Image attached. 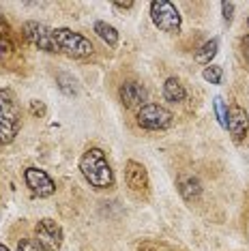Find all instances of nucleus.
<instances>
[{
    "label": "nucleus",
    "instance_id": "f257e3e1",
    "mask_svg": "<svg viewBox=\"0 0 249 251\" xmlns=\"http://www.w3.org/2000/svg\"><path fill=\"white\" fill-rule=\"evenodd\" d=\"M80 172L95 189H110L114 185V172L101 148H88L80 159Z\"/></svg>",
    "mask_w": 249,
    "mask_h": 251
},
{
    "label": "nucleus",
    "instance_id": "f03ea898",
    "mask_svg": "<svg viewBox=\"0 0 249 251\" xmlns=\"http://www.w3.org/2000/svg\"><path fill=\"white\" fill-rule=\"evenodd\" d=\"M22 125L20 107L11 90H0V144H9L15 140Z\"/></svg>",
    "mask_w": 249,
    "mask_h": 251
},
{
    "label": "nucleus",
    "instance_id": "7ed1b4c3",
    "mask_svg": "<svg viewBox=\"0 0 249 251\" xmlns=\"http://www.w3.org/2000/svg\"><path fill=\"white\" fill-rule=\"evenodd\" d=\"M56 45L62 54H67L69 58H88L93 56L95 48L86 37H82L80 32H73L69 28H56L54 30Z\"/></svg>",
    "mask_w": 249,
    "mask_h": 251
},
{
    "label": "nucleus",
    "instance_id": "20e7f679",
    "mask_svg": "<svg viewBox=\"0 0 249 251\" xmlns=\"http://www.w3.org/2000/svg\"><path fill=\"white\" fill-rule=\"evenodd\" d=\"M150 20L163 32L180 30V13L170 0H152L150 2Z\"/></svg>",
    "mask_w": 249,
    "mask_h": 251
},
{
    "label": "nucleus",
    "instance_id": "39448f33",
    "mask_svg": "<svg viewBox=\"0 0 249 251\" xmlns=\"http://www.w3.org/2000/svg\"><path fill=\"white\" fill-rule=\"evenodd\" d=\"M135 121L146 131H163L172 125V112L159 103H144L138 110Z\"/></svg>",
    "mask_w": 249,
    "mask_h": 251
},
{
    "label": "nucleus",
    "instance_id": "423d86ee",
    "mask_svg": "<svg viewBox=\"0 0 249 251\" xmlns=\"http://www.w3.org/2000/svg\"><path fill=\"white\" fill-rule=\"evenodd\" d=\"M22 35L28 43H32L35 48L43 50V52H60L58 45H56V39H54V30L48 28L45 24H39V22H26L22 26Z\"/></svg>",
    "mask_w": 249,
    "mask_h": 251
},
{
    "label": "nucleus",
    "instance_id": "0eeeda50",
    "mask_svg": "<svg viewBox=\"0 0 249 251\" xmlns=\"http://www.w3.org/2000/svg\"><path fill=\"white\" fill-rule=\"evenodd\" d=\"M35 241L43 251H58L62 247V227L54 219H41L35 226Z\"/></svg>",
    "mask_w": 249,
    "mask_h": 251
},
{
    "label": "nucleus",
    "instance_id": "6e6552de",
    "mask_svg": "<svg viewBox=\"0 0 249 251\" xmlns=\"http://www.w3.org/2000/svg\"><path fill=\"white\" fill-rule=\"evenodd\" d=\"M24 180H26L28 189L39 198H50L56 191L54 180L48 176V172H43L39 168H28L24 172Z\"/></svg>",
    "mask_w": 249,
    "mask_h": 251
},
{
    "label": "nucleus",
    "instance_id": "1a4fd4ad",
    "mask_svg": "<svg viewBox=\"0 0 249 251\" xmlns=\"http://www.w3.org/2000/svg\"><path fill=\"white\" fill-rule=\"evenodd\" d=\"M124 180H127L129 191L135 196H146L149 193V174L146 168L138 161H127L124 165Z\"/></svg>",
    "mask_w": 249,
    "mask_h": 251
},
{
    "label": "nucleus",
    "instance_id": "9d476101",
    "mask_svg": "<svg viewBox=\"0 0 249 251\" xmlns=\"http://www.w3.org/2000/svg\"><path fill=\"white\" fill-rule=\"evenodd\" d=\"M225 129L230 131V135H232V140L234 142H241L247 135L249 116H247V112L243 110L241 105H232L228 110V125H225Z\"/></svg>",
    "mask_w": 249,
    "mask_h": 251
},
{
    "label": "nucleus",
    "instance_id": "9b49d317",
    "mask_svg": "<svg viewBox=\"0 0 249 251\" xmlns=\"http://www.w3.org/2000/svg\"><path fill=\"white\" fill-rule=\"evenodd\" d=\"M118 97H121L124 107H142L146 101V90L142 84L138 82H124L121 88H118Z\"/></svg>",
    "mask_w": 249,
    "mask_h": 251
},
{
    "label": "nucleus",
    "instance_id": "f8f14e48",
    "mask_svg": "<svg viewBox=\"0 0 249 251\" xmlns=\"http://www.w3.org/2000/svg\"><path fill=\"white\" fill-rule=\"evenodd\" d=\"M176 187H178V191H180V196H183V200H187V202H198L200 196H202L200 180H198L196 176H191V174L178 176Z\"/></svg>",
    "mask_w": 249,
    "mask_h": 251
},
{
    "label": "nucleus",
    "instance_id": "ddd939ff",
    "mask_svg": "<svg viewBox=\"0 0 249 251\" xmlns=\"http://www.w3.org/2000/svg\"><path fill=\"white\" fill-rule=\"evenodd\" d=\"M163 97H166V101H172V103H180V101H185V88L183 84L178 82L176 77H168L166 84H163Z\"/></svg>",
    "mask_w": 249,
    "mask_h": 251
},
{
    "label": "nucleus",
    "instance_id": "4468645a",
    "mask_svg": "<svg viewBox=\"0 0 249 251\" xmlns=\"http://www.w3.org/2000/svg\"><path fill=\"white\" fill-rule=\"evenodd\" d=\"M217 50H219V41L217 39H211V41H206L196 52V60L200 62V65H211V60L217 56Z\"/></svg>",
    "mask_w": 249,
    "mask_h": 251
},
{
    "label": "nucleus",
    "instance_id": "2eb2a0df",
    "mask_svg": "<svg viewBox=\"0 0 249 251\" xmlns=\"http://www.w3.org/2000/svg\"><path fill=\"white\" fill-rule=\"evenodd\" d=\"M95 32L103 39V41L110 45V48H114V45L118 43V32H116V28L114 26H110V24H105V22H97L95 24Z\"/></svg>",
    "mask_w": 249,
    "mask_h": 251
},
{
    "label": "nucleus",
    "instance_id": "dca6fc26",
    "mask_svg": "<svg viewBox=\"0 0 249 251\" xmlns=\"http://www.w3.org/2000/svg\"><path fill=\"white\" fill-rule=\"evenodd\" d=\"M202 75H204V79H206V82H211V84H222L224 69H222V67H217V65H211V67H206Z\"/></svg>",
    "mask_w": 249,
    "mask_h": 251
},
{
    "label": "nucleus",
    "instance_id": "f3484780",
    "mask_svg": "<svg viewBox=\"0 0 249 251\" xmlns=\"http://www.w3.org/2000/svg\"><path fill=\"white\" fill-rule=\"evenodd\" d=\"M213 105H215V114H217V118H219V125L225 127V125H228V110H225V105H224V99L217 97V99L213 101Z\"/></svg>",
    "mask_w": 249,
    "mask_h": 251
},
{
    "label": "nucleus",
    "instance_id": "a211bd4d",
    "mask_svg": "<svg viewBox=\"0 0 249 251\" xmlns=\"http://www.w3.org/2000/svg\"><path fill=\"white\" fill-rule=\"evenodd\" d=\"M58 84H60V90L65 95H75V88L69 86V84H75V79H73L71 75H67V73H60V75H58Z\"/></svg>",
    "mask_w": 249,
    "mask_h": 251
},
{
    "label": "nucleus",
    "instance_id": "6ab92c4d",
    "mask_svg": "<svg viewBox=\"0 0 249 251\" xmlns=\"http://www.w3.org/2000/svg\"><path fill=\"white\" fill-rule=\"evenodd\" d=\"M18 251H43V249L35 238H22L18 243Z\"/></svg>",
    "mask_w": 249,
    "mask_h": 251
},
{
    "label": "nucleus",
    "instance_id": "aec40b11",
    "mask_svg": "<svg viewBox=\"0 0 249 251\" xmlns=\"http://www.w3.org/2000/svg\"><path fill=\"white\" fill-rule=\"evenodd\" d=\"M222 11H224V22L225 24H230L232 18H234V2H222Z\"/></svg>",
    "mask_w": 249,
    "mask_h": 251
},
{
    "label": "nucleus",
    "instance_id": "412c9836",
    "mask_svg": "<svg viewBox=\"0 0 249 251\" xmlns=\"http://www.w3.org/2000/svg\"><path fill=\"white\" fill-rule=\"evenodd\" d=\"M30 112L35 114V116H37V114H39V116H43V114H45V105L41 103V101H32V103H30Z\"/></svg>",
    "mask_w": 249,
    "mask_h": 251
},
{
    "label": "nucleus",
    "instance_id": "4be33fe9",
    "mask_svg": "<svg viewBox=\"0 0 249 251\" xmlns=\"http://www.w3.org/2000/svg\"><path fill=\"white\" fill-rule=\"evenodd\" d=\"M9 32H11V28H9V24H7V20L0 15V37L9 39Z\"/></svg>",
    "mask_w": 249,
    "mask_h": 251
},
{
    "label": "nucleus",
    "instance_id": "5701e85b",
    "mask_svg": "<svg viewBox=\"0 0 249 251\" xmlns=\"http://www.w3.org/2000/svg\"><path fill=\"white\" fill-rule=\"evenodd\" d=\"M241 52H243V56H245V60L249 62V35L241 39Z\"/></svg>",
    "mask_w": 249,
    "mask_h": 251
},
{
    "label": "nucleus",
    "instance_id": "b1692460",
    "mask_svg": "<svg viewBox=\"0 0 249 251\" xmlns=\"http://www.w3.org/2000/svg\"><path fill=\"white\" fill-rule=\"evenodd\" d=\"M114 7L116 9H131L133 2H114Z\"/></svg>",
    "mask_w": 249,
    "mask_h": 251
},
{
    "label": "nucleus",
    "instance_id": "393cba45",
    "mask_svg": "<svg viewBox=\"0 0 249 251\" xmlns=\"http://www.w3.org/2000/svg\"><path fill=\"white\" fill-rule=\"evenodd\" d=\"M138 251H157L155 247H152V245H149V243H144V245H140L138 247Z\"/></svg>",
    "mask_w": 249,
    "mask_h": 251
},
{
    "label": "nucleus",
    "instance_id": "a878e982",
    "mask_svg": "<svg viewBox=\"0 0 249 251\" xmlns=\"http://www.w3.org/2000/svg\"><path fill=\"white\" fill-rule=\"evenodd\" d=\"M0 251H9L7 247H4V245H0Z\"/></svg>",
    "mask_w": 249,
    "mask_h": 251
},
{
    "label": "nucleus",
    "instance_id": "bb28decb",
    "mask_svg": "<svg viewBox=\"0 0 249 251\" xmlns=\"http://www.w3.org/2000/svg\"><path fill=\"white\" fill-rule=\"evenodd\" d=\"M247 26H249V20H247Z\"/></svg>",
    "mask_w": 249,
    "mask_h": 251
}]
</instances>
